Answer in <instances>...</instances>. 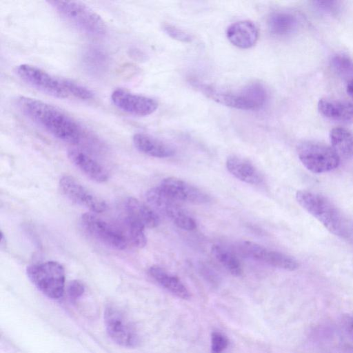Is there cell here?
Segmentation results:
<instances>
[{
  "label": "cell",
  "mask_w": 353,
  "mask_h": 353,
  "mask_svg": "<svg viewBox=\"0 0 353 353\" xmlns=\"http://www.w3.org/2000/svg\"><path fill=\"white\" fill-rule=\"evenodd\" d=\"M16 103L25 117L54 137L71 144H79L84 138L81 126L57 107L24 96L17 97Z\"/></svg>",
  "instance_id": "6da1fadb"
},
{
  "label": "cell",
  "mask_w": 353,
  "mask_h": 353,
  "mask_svg": "<svg viewBox=\"0 0 353 353\" xmlns=\"http://www.w3.org/2000/svg\"><path fill=\"white\" fill-rule=\"evenodd\" d=\"M208 97L225 106L243 110L261 108L267 100L265 88L259 83H252L236 90H222L214 87L194 83Z\"/></svg>",
  "instance_id": "7a4b0ae2"
},
{
  "label": "cell",
  "mask_w": 353,
  "mask_h": 353,
  "mask_svg": "<svg viewBox=\"0 0 353 353\" xmlns=\"http://www.w3.org/2000/svg\"><path fill=\"white\" fill-rule=\"evenodd\" d=\"M299 205L335 235L347 236L341 214L326 197L310 191L299 190L296 194Z\"/></svg>",
  "instance_id": "3957f363"
},
{
  "label": "cell",
  "mask_w": 353,
  "mask_h": 353,
  "mask_svg": "<svg viewBox=\"0 0 353 353\" xmlns=\"http://www.w3.org/2000/svg\"><path fill=\"white\" fill-rule=\"evenodd\" d=\"M48 3L57 13L80 30L93 36L106 32L104 21L83 3L74 1H50Z\"/></svg>",
  "instance_id": "277c9868"
},
{
  "label": "cell",
  "mask_w": 353,
  "mask_h": 353,
  "mask_svg": "<svg viewBox=\"0 0 353 353\" xmlns=\"http://www.w3.org/2000/svg\"><path fill=\"white\" fill-rule=\"evenodd\" d=\"M26 274L30 281L45 296L60 299L64 292L65 270L61 264L48 261L28 265Z\"/></svg>",
  "instance_id": "5b68a950"
},
{
  "label": "cell",
  "mask_w": 353,
  "mask_h": 353,
  "mask_svg": "<svg viewBox=\"0 0 353 353\" xmlns=\"http://www.w3.org/2000/svg\"><path fill=\"white\" fill-rule=\"evenodd\" d=\"M297 154L302 164L313 173L330 172L340 163L339 156L332 147L317 141L302 142L297 148Z\"/></svg>",
  "instance_id": "8992f818"
},
{
  "label": "cell",
  "mask_w": 353,
  "mask_h": 353,
  "mask_svg": "<svg viewBox=\"0 0 353 353\" xmlns=\"http://www.w3.org/2000/svg\"><path fill=\"white\" fill-rule=\"evenodd\" d=\"M145 198L154 210L169 218L178 228L189 231L196 228L193 217L159 186L150 189L145 194Z\"/></svg>",
  "instance_id": "52a82bcc"
},
{
  "label": "cell",
  "mask_w": 353,
  "mask_h": 353,
  "mask_svg": "<svg viewBox=\"0 0 353 353\" xmlns=\"http://www.w3.org/2000/svg\"><path fill=\"white\" fill-rule=\"evenodd\" d=\"M104 324L110 339L125 347H134L139 345L138 332L125 314L119 307L108 305L104 311Z\"/></svg>",
  "instance_id": "ba28073f"
},
{
  "label": "cell",
  "mask_w": 353,
  "mask_h": 353,
  "mask_svg": "<svg viewBox=\"0 0 353 353\" xmlns=\"http://www.w3.org/2000/svg\"><path fill=\"white\" fill-rule=\"evenodd\" d=\"M18 77L30 86L54 97H70L64 86L63 78L55 77L43 70L30 64H21L16 68Z\"/></svg>",
  "instance_id": "9c48e42d"
},
{
  "label": "cell",
  "mask_w": 353,
  "mask_h": 353,
  "mask_svg": "<svg viewBox=\"0 0 353 353\" xmlns=\"http://www.w3.org/2000/svg\"><path fill=\"white\" fill-rule=\"evenodd\" d=\"M81 223L92 237L103 244L119 250L126 248L128 242L119 227L89 212L81 216Z\"/></svg>",
  "instance_id": "30bf717a"
},
{
  "label": "cell",
  "mask_w": 353,
  "mask_h": 353,
  "mask_svg": "<svg viewBox=\"0 0 353 353\" xmlns=\"http://www.w3.org/2000/svg\"><path fill=\"white\" fill-rule=\"evenodd\" d=\"M59 185L61 191L69 199L92 212L101 213L108 209V205L103 199L93 194L73 176H62Z\"/></svg>",
  "instance_id": "8fae6325"
},
{
  "label": "cell",
  "mask_w": 353,
  "mask_h": 353,
  "mask_svg": "<svg viewBox=\"0 0 353 353\" xmlns=\"http://www.w3.org/2000/svg\"><path fill=\"white\" fill-rule=\"evenodd\" d=\"M111 101L121 110L135 116L150 115L158 108L155 99L123 88H117L112 92Z\"/></svg>",
  "instance_id": "7c38bea8"
},
{
  "label": "cell",
  "mask_w": 353,
  "mask_h": 353,
  "mask_svg": "<svg viewBox=\"0 0 353 353\" xmlns=\"http://www.w3.org/2000/svg\"><path fill=\"white\" fill-rule=\"evenodd\" d=\"M242 253L246 256L271 266L293 271L299 268V263L292 256L282 252L268 249L251 241H243L239 245Z\"/></svg>",
  "instance_id": "4fadbf2b"
},
{
  "label": "cell",
  "mask_w": 353,
  "mask_h": 353,
  "mask_svg": "<svg viewBox=\"0 0 353 353\" xmlns=\"http://www.w3.org/2000/svg\"><path fill=\"white\" fill-rule=\"evenodd\" d=\"M159 187L177 201H181L201 205L207 203L210 201V196L205 192L176 177L164 179L161 182Z\"/></svg>",
  "instance_id": "5bb4252c"
},
{
  "label": "cell",
  "mask_w": 353,
  "mask_h": 353,
  "mask_svg": "<svg viewBox=\"0 0 353 353\" xmlns=\"http://www.w3.org/2000/svg\"><path fill=\"white\" fill-rule=\"evenodd\" d=\"M70 161L91 179L103 183L109 178L108 172L97 161L85 152L72 148L68 151Z\"/></svg>",
  "instance_id": "9a60e30c"
},
{
  "label": "cell",
  "mask_w": 353,
  "mask_h": 353,
  "mask_svg": "<svg viewBox=\"0 0 353 353\" xmlns=\"http://www.w3.org/2000/svg\"><path fill=\"white\" fill-rule=\"evenodd\" d=\"M319 112L327 119L343 124L353 123V103L345 100L321 99Z\"/></svg>",
  "instance_id": "2e32d148"
},
{
  "label": "cell",
  "mask_w": 353,
  "mask_h": 353,
  "mask_svg": "<svg viewBox=\"0 0 353 353\" xmlns=\"http://www.w3.org/2000/svg\"><path fill=\"white\" fill-rule=\"evenodd\" d=\"M226 36L229 41L234 46L248 49L256 42L259 32L256 25L248 20L235 22L228 26Z\"/></svg>",
  "instance_id": "e0dca14e"
},
{
  "label": "cell",
  "mask_w": 353,
  "mask_h": 353,
  "mask_svg": "<svg viewBox=\"0 0 353 353\" xmlns=\"http://www.w3.org/2000/svg\"><path fill=\"white\" fill-rule=\"evenodd\" d=\"M228 172L239 180L248 184L257 185L262 182L261 172L248 160L236 155H231L225 162Z\"/></svg>",
  "instance_id": "ac0fdd59"
},
{
  "label": "cell",
  "mask_w": 353,
  "mask_h": 353,
  "mask_svg": "<svg viewBox=\"0 0 353 353\" xmlns=\"http://www.w3.org/2000/svg\"><path fill=\"white\" fill-rule=\"evenodd\" d=\"M124 209L127 216L145 228H156L160 223L157 212L136 198H127L124 201Z\"/></svg>",
  "instance_id": "d6986e66"
},
{
  "label": "cell",
  "mask_w": 353,
  "mask_h": 353,
  "mask_svg": "<svg viewBox=\"0 0 353 353\" xmlns=\"http://www.w3.org/2000/svg\"><path fill=\"white\" fill-rule=\"evenodd\" d=\"M133 143L139 151L153 157L168 158L175 153L172 146L147 134H135L133 136Z\"/></svg>",
  "instance_id": "ffe728a7"
},
{
  "label": "cell",
  "mask_w": 353,
  "mask_h": 353,
  "mask_svg": "<svg viewBox=\"0 0 353 353\" xmlns=\"http://www.w3.org/2000/svg\"><path fill=\"white\" fill-rule=\"evenodd\" d=\"M148 273L159 285L176 296L185 300L190 298V293L182 281L161 267L152 265L148 270Z\"/></svg>",
  "instance_id": "44dd1931"
},
{
  "label": "cell",
  "mask_w": 353,
  "mask_h": 353,
  "mask_svg": "<svg viewBox=\"0 0 353 353\" xmlns=\"http://www.w3.org/2000/svg\"><path fill=\"white\" fill-rule=\"evenodd\" d=\"M268 30L277 37H286L293 33L298 27L297 17L286 11L272 13L268 20Z\"/></svg>",
  "instance_id": "7402d4cb"
},
{
  "label": "cell",
  "mask_w": 353,
  "mask_h": 353,
  "mask_svg": "<svg viewBox=\"0 0 353 353\" xmlns=\"http://www.w3.org/2000/svg\"><path fill=\"white\" fill-rule=\"evenodd\" d=\"M332 148L339 156L353 157V132L344 128H333L330 132Z\"/></svg>",
  "instance_id": "603a6c76"
},
{
  "label": "cell",
  "mask_w": 353,
  "mask_h": 353,
  "mask_svg": "<svg viewBox=\"0 0 353 353\" xmlns=\"http://www.w3.org/2000/svg\"><path fill=\"white\" fill-rule=\"evenodd\" d=\"M121 226L119 228L124 234L128 243L134 247L142 248L147 243L145 228L125 214L121 219Z\"/></svg>",
  "instance_id": "cb8c5ba5"
},
{
  "label": "cell",
  "mask_w": 353,
  "mask_h": 353,
  "mask_svg": "<svg viewBox=\"0 0 353 353\" xmlns=\"http://www.w3.org/2000/svg\"><path fill=\"white\" fill-rule=\"evenodd\" d=\"M214 257L233 276L242 273L241 263L236 256L228 248L221 245H214L211 249Z\"/></svg>",
  "instance_id": "d4e9b609"
},
{
  "label": "cell",
  "mask_w": 353,
  "mask_h": 353,
  "mask_svg": "<svg viewBox=\"0 0 353 353\" xmlns=\"http://www.w3.org/2000/svg\"><path fill=\"white\" fill-rule=\"evenodd\" d=\"M330 65L340 77L348 79L349 81L353 79V60L349 57L344 54H336L332 57Z\"/></svg>",
  "instance_id": "484cf974"
},
{
  "label": "cell",
  "mask_w": 353,
  "mask_h": 353,
  "mask_svg": "<svg viewBox=\"0 0 353 353\" xmlns=\"http://www.w3.org/2000/svg\"><path fill=\"white\" fill-rule=\"evenodd\" d=\"M64 86L69 95L82 100H88L93 97V92L86 87L68 79H63Z\"/></svg>",
  "instance_id": "4316f807"
},
{
  "label": "cell",
  "mask_w": 353,
  "mask_h": 353,
  "mask_svg": "<svg viewBox=\"0 0 353 353\" xmlns=\"http://www.w3.org/2000/svg\"><path fill=\"white\" fill-rule=\"evenodd\" d=\"M229 344L228 339L220 332L214 331L211 334L210 353H223Z\"/></svg>",
  "instance_id": "83f0119b"
},
{
  "label": "cell",
  "mask_w": 353,
  "mask_h": 353,
  "mask_svg": "<svg viewBox=\"0 0 353 353\" xmlns=\"http://www.w3.org/2000/svg\"><path fill=\"white\" fill-rule=\"evenodd\" d=\"M162 28L169 37L174 39L182 42H190L192 41L190 34L171 24L165 23L163 25Z\"/></svg>",
  "instance_id": "f1b7e54d"
},
{
  "label": "cell",
  "mask_w": 353,
  "mask_h": 353,
  "mask_svg": "<svg viewBox=\"0 0 353 353\" xmlns=\"http://www.w3.org/2000/svg\"><path fill=\"white\" fill-rule=\"evenodd\" d=\"M85 291V287L83 284L77 280L71 281L68 288L67 292L70 299L74 301L80 298Z\"/></svg>",
  "instance_id": "f546056e"
},
{
  "label": "cell",
  "mask_w": 353,
  "mask_h": 353,
  "mask_svg": "<svg viewBox=\"0 0 353 353\" xmlns=\"http://www.w3.org/2000/svg\"><path fill=\"white\" fill-rule=\"evenodd\" d=\"M342 325L347 333L353 338V316L349 314L343 316Z\"/></svg>",
  "instance_id": "4dcf8cb0"
},
{
  "label": "cell",
  "mask_w": 353,
  "mask_h": 353,
  "mask_svg": "<svg viewBox=\"0 0 353 353\" xmlns=\"http://www.w3.org/2000/svg\"><path fill=\"white\" fill-rule=\"evenodd\" d=\"M318 6L323 10L333 11L336 8V2L334 1H319Z\"/></svg>",
  "instance_id": "1f68e13d"
},
{
  "label": "cell",
  "mask_w": 353,
  "mask_h": 353,
  "mask_svg": "<svg viewBox=\"0 0 353 353\" xmlns=\"http://www.w3.org/2000/svg\"><path fill=\"white\" fill-rule=\"evenodd\" d=\"M346 91L349 96L353 99V79L348 81L346 87Z\"/></svg>",
  "instance_id": "d6a6232c"
}]
</instances>
